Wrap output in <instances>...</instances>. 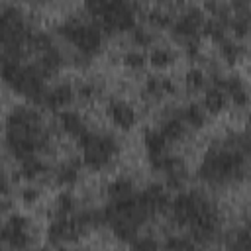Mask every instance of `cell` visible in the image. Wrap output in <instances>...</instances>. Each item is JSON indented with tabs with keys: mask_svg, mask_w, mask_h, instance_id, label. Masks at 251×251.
Segmentation results:
<instances>
[{
	"mask_svg": "<svg viewBox=\"0 0 251 251\" xmlns=\"http://www.w3.org/2000/svg\"><path fill=\"white\" fill-rule=\"evenodd\" d=\"M139 200L149 212V216L155 218L169 212L173 196H171V188L165 182H149L143 188H139Z\"/></svg>",
	"mask_w": 251,
	"mask_h": 251,
	"instance_id": "obj_14",
	"label": "cell"
},
{
	"mask_svg": "<svg viewBox=\"0 0 251 251\" xmlns=\"http://www.w3.org/2000/svg\"><path fill=\"white\" fill-rule=\"evenodd\" d=\"M175 92H176V82L171 76L147 75L143 80V94L153 102H161L169 96H175Z\"/></svg>",
	"mask_w": 251,
	"mask_h": 251,
	"instance_id": "obj_19",
	"label": "cell"
},
{
	"mask_svg": "<svg viewBox=\"0 0 251 251\" xmlns=\"http://www.w3.org/2000/svg\"><path fill=\"white\" fill-rule=\"evenodd\" d=\"M149 167H151V171H155V173H159L163 176V182L171 190H182V188H186V182H188V167H186V161L180 155L167 153V155H163L159 161H155Z\"/></svg>",
	"mask_w": 251,
	"mask_h": 251,
	"instance_id": "obj_11",
	"label": "cell"
},
{
	"mask_svg": "<svg viewBox=\"0 0 251 251\" xmlns=\"http://www.w3.org/2000/svg\"><path fill=\"white\" fill-rule=\"evenodd\" d=\"M82 8L108 35L129 33L137 25L139 12L133 0H82Z\"/></svg>",
	"mask_w": 251,
	"mask_h": 251,
	"instance_id": "obj_7",
	"label": "cell"
},
{
	"mask_svg": "<svg viewBox=\"0 0 251 251\" xmlns=\"http://www.w3.org/2000/svg\"><path fill=\"white\" fill-rule=\"evenodd\" d=\"M157 127L163 131L169 143H180L190 135V127L186 126L180 108H169L167 112H163Z\"/></svg>",
	"mask_w": 251,
	"mask_h": 251,
	"instance_id": "obj_17",
	"label": "cell"
},
{
	"mask_svg": "<svg viewBox=\"0 0 251 251\" xmlns=\"http://www.w3.org/2000/svg\"><path fill=\"white\" fill-rule=\"evenodd\" d=\"M245 126H247L245 129H249V131H251V110L247 112V118H245Z\"/></svg>",
	"mask_w": 251,
	"mask_h": 251,
	"instance_id": "obj_39",
	"label": "cell"
},
{
	"mask_svg": "<svg viewBox=\"0 0 251 251\" xmlns=\"http://www.w3.org/2000/svg\"><path fill=\"white\" fill-rule=\"evenodd\" d=\"M82 161L78 159H65L61 161L53 171H51V180L59 188H73L80 180V171H82Z\"/></svg>",
	"mask_w": 251,
	"mask_h": 251,
	"instance_id": "obj_21",
	"label": "cell"
},
{
	"mask_svg": "<svg viewBox=\"0 0 251 251\" xmlns=\"http://www.w3.org/2000/svg\"><path fill=\"white\" fill-rule=\"evenodd\" d=\"M202 104L210 116H218V114L226 112L229 106V98H227L226 88L218 80L210 78V84L204 88V94H202Z\"/></svg>",
	"mask_w": 251,
	"mask_h": 251,
	"instance_id": "obj_23",
	"label": "cell"
},
{
	"mask_svg": "<svg viewBox=\"0 0 251 251\" xmlns=\"http://www.w3.org/2000/svg\"><path fill=\"white\" fill-rule=\"evenodd\" d=\"M33 224L27 216L20 214V212H12L6 216L4 224H2V231H0V241L4 249H12V251H22L33 245Z\"/></svg>",
	"mask_w": 251,
	"mask_h": 251,
	"instance_id": "obj_10",
	"label": "cell"
},
{
	"mask_svg": "<svg viewBox=\"0 0 251 251\" xmlns=\"http://www.w3.org/2000/svg\"><path fill=\"white\" fill-rule=\"evenodd\" d=\"M57 35L75 49L76 61L90 63L94 57H98L104 49L106 31L98 22L92 18H67L57 25Z\"/></svg>",
	"mask_w": 251,
	"mask_h": 251,
	"instance_id": "obj_4",
	"label": "cell"
},
{
	"mask_svg": "<svg viewBox=\"0 0 251 251\" xmlns=\"http://www.w3.org/2000/svg\"><path fill=\"white\" fill-rule=\"evenodd\" d=\"M57 127L61 129V133H65L67 137H71L75 141H78L80 137H84L90 131L86 118L80 112L71 110V108L57 112Z\"/></svg>",
	"mask_w": 251,
	"mask_h": 251,
	"instance_id": "obj_18",
	"label": "cell"
},
{
	"mask_svg": "<svg viewBox=\"0 0 251 251\" xmlns=\"http://www.w3.org/2000/svg\"><path fill=\"white\" fill-rule=\"evenodd\" d=\"M167 214L176 227L186 229V233L196 241V245H208L222 233L220 208L204 190H176Z\"/></svg>",
	"mask_w": 251,
	"mask_h": 251,
	"instance_id": "obj_1",
	"label": "cell"
},
{
	"mask_svg": "<svg viewBox=\"0 0 251 251\" xmlns=\"http://www.w3.org/2000/svg\"><path fill=\"white\" fill-rule=\"evenodd\" d=\"M206 10L200 6H186L178 14L169 27L171 37L184 49L190 61L202 59V37H204V24H206Z\"/></svg>",
	"mask_w": 251,
	"mask_h": 251,
	"instance_id": "obj_8",
	"label": "cell"
},
{
	"mask_svg": "<svg viewBox=\"0 0 251 251\" xmlns=\"http://www.w3.org/2000/svg\"><path fill=\"white\" fill-rule=\"evenodd\" d=\"M86 231L82 229V226L78 224L76 216H55L49 220L47 224V241L51 245H69L78 241Z\"/></svg>",
	"mask_w": 251,
	"mask_h": 251,
	"instance_id": "obj_12",
	"label": "cell"
},
{
	"mask_svg": "<svg viewBox=\"0 0 251 251\" xmlns=\"http://www.w3.org/2000/svg\"><path fill=\"white\" fill-rule=\"evenodd\" d=\"M2 78L12 92L29 100L31 104H39L47 84L45 73L35 65V61L27 63L25 59L2 57Z\"/></svg>",
	"mask_w": 251,
	"mask_h": 251,
	"instance_id": "obj_6",
	"label": "cell"
},
{
	"mask_svg": "<svg viewBox=\"0 0 251 251\" xmlns=\"http://www.w3.org/2000/svg\"><path fill=\"white\" fill-rule=\"evenodd\" d=\"M35 27L29 24L25 12L16 4H4L0 14V41L2 57L25 59L31 53Z\"/></svg>",
	"mask_w": 251,
	"mask_h": 251,
	"instance_id": "obj_5",
	"label": "cell"
},
{
	"mask_svg": "<svg viewBox=\"0 0 251 251\" xmlns=\"http://www.w3.org/2000/svg\"><path fill=\"white\" fill-rule=\"evenodd\" d=\"M165 249H192V247H198L196 241L184 233V235H167V239L161 243Z\"/></svg>",
	"mask_w": 251,
	"mask_h": 251,
	"instance_id": "obj_36",
	"label": "cell"
},
{
	"mask_svg": "<svg viewBox=\"0 0 251 251\" xmlns=\"http://www.w3.org/2000/svg\"><path fill=\"white\" fill-rule=\"evenodd\" d=\"M20 200L25 204V206H35L39 200H41V188L35 184V182H27L20 188Z\"/></svg>",
	"mask_w": 251,
	"mask_h": 251,
	"instance_id": "obj_37",
	"label": "cell"
},
{
	"mask_svg": "<svg viewBox=\"0 0 251 251\" xmlns=\"http://www.w3.org/2000/svg\"><path fill=\"white\" fill-rule=\"evenodd\" d=\"M218 53H220V59L226 63V65H237L245 59L247 55V47L243 41L235 39V37H226L224 41L218 43Z\"/></svg>",
	"mask_w": 251,
	"mask_h": 251,
	"instance_id": "obj_26",
	"label": "cell"
},
{
	"mask_svg": "<svg viewBox=\"0 0 251 251\" xmlns=\"http://www.w3.org/2000/svg\"><path fill=\"white\" fill-rule=\"evenodd\" d=\"M173 20H175V14H171V12L163 10V8H153L145 16V24L149 27H153L155 31H169Z\"/></svg>",
	"mask_w": 251,
	"mask_h": 251,
	"instance_id": "obj_32",
	"label": "cell"
},
{
	"mask_svg": "<svg viewBox=\"0 0 251 251\" xmlns=\"http://www.w3.org/2000/svg\"><path fill=\"white\" fill-rule=\"evenodd\" d=\"M147 59H149V65L155 69V71H165L169 67H173L176 63V51L169 45H153L147 53Z\"/></svg>",
	"mask_w": 251,
	"mask_h": 251,
	"instance_id": "obj_28",
	"label": "cell"
},
{
	"mask_svg": "<svg viewBox=\"0 0 251 251\" xmlns=\"http://www.w3.org/2000/svg\"><path fill=\"white\" fill-rule=\"evenodd\" d=\"M16 163H18V171L16 173L25 182H37V180L45 178L47 175H51V171H53L43 155H29V157L20 159Z\"/></svg>",
	"mask_w": 251,
	"mask_h": 251,
	"instance_id": "obj_20",
	"label": "cell"
},
{
	"mask_svg": "<svg viewBox=\"0 0 251 251\" xmlns=\"http://www.w3.org/2000/svg\"><path fill=\"white\" fill-rule=\"evenodd\" d=\"M4 145L14 161L45 155L51 149V129L39 106H14L4 122Z\"/></svg>",
	"mask_w": 251,
	"mask_h": 251,
	"instance_id": "obj_2",
	"label": "cell"
},
{
	"mask_svg": "<svg viewBox=\"0 0 251 251\" xmlns=\"http://www.w3.org/2000/svg\"><path fill=\"white\" fill-rule=\"evenodd\" d=\"M210 78L218 80L226 92H227V98H229V106L233 108H247L251 104V86L247 84V80L235 73L231 75H224V73H214Z\"/></svg>",
	"mask_w": 251,
	"mask_h": 251,
	"instance_id": "obj_15",
	"label": "cell"
},
{
	"mask_svg": "<svg viewBox=\"0 0 251 251\" xmlns=\"http://www.w3.org/2000/svg\"><path fill=\"white\" fill-rule=\"evenodd\" d=\"M161 2H167V0H161Z\"/></svg>",
	"mask_w": 251,
	"mask_h": 251,
	"instance_id": "obj_40",
	"label": "cell"
},
{
	"mask_svg": "<svg viewBox=\"0 0 251 251\" xmlns=\"http://www.w3.org/2000/svg\"><path fill=\"white\" fill-rule=\"evenodd\" d=\"M229 245L237 249H251V218L233 233Z\"/></svg>",
	"mask_w": 251,
	"mask_h": 251,
	"instance_id": "obj_35",
	"label": "cell"
},
{
	"mask_svg": "<svg viewBox=\"0 0 251 251\" xmlns=\"http://www.w3.org/2000/svg\"><path fill=\"white\" fill-rule=\"evenodd\" d=\"M129 245L131 247H137V249H157V247H163L161 241L153 239L151 235H137Z\"/></svg>",
	"mask_w": 251,
	"mask_h": 251,
	"instance_id": "obj_38",
	"label": "cell"
},
{
	"mask_svg": "<svg viewBox=\"0 0 251 251\" xmlns=\"http://www.w3.org/2000/svg\"><path fill=\"white\" fill-rule=\"evenodd\" d=\"M143 149H145L147 163L153 165L155 161H159L163 155L169 153V139L163 135V131L157 126L147 127L143 131Z\"/></svg>",
	"mask_w": 251,
	"mask_h": 251,
	"instance_id": "obj_22",
	"label": "cell"
},
{
	"mask_svg": "<svg viewBox=\"0 0 251 251\" xmlns=\"http://www.w3.org/2000/svg\"><path fill=\"white\" fill-rule=\"evenodd\" d=\"M80 149V161L86 169L100 173L114 165V161L122 153V143L116 133L102 131V129H90L84 137L78 141Z\"/></svg>",
	"mask_w": 251,
	"mask_h": 251,
	"instance_id": "obj_9",
	"label": "cell"
},
{
	"mask_svg": "<svg viewBox=\"0 0 251 251\" xmlns=\"http://www.w3.org/2000/svg\"><path fill=\"white\" fill-rule=\"evenodd\" d=\"M120 63L124 65V69H127L131 73H139V71H143L149 65V59H147V53L143 49L131 47V49H127V51L122 53Z\"/></svg>",
	"mask_w": 251,
	"mask_h": 251,
	"instance_id": "obj_31",
	"label": "cell"
},
{
	"mask_svg": "<svg viewBox=\"0 0 251 251\" xmlns=\"http://www.w3.org/2000/svg\"><path fill=\"white\" fill-rule=\"evenodd\" d=\"M106 116L110 124L120 131H131L137 124V110L126 98H112L106 104Z\"/></svg>",
	"mask_w": 251,
	"mask_h": 251,
	"instance_id": "obj_16",
	"label": "cell"
},
{
	"mask_svg": "<svg viewBox=\"0 0 251 251\" xmlns=\"http://www.w3.org/2000/svg\"><path fill=\"white\" fill-rule=\"evenodd\" d=\"M227 29L231 37L245 41L251 37V8H231L227 16Z\"/></svg>",
	"mask_w": 251,
	"mask_h": 251,
	"instance_id": "obj_24",
	"label": "cell"
},
{
	"mask_svg": "<svg viewBox=\"0 0 251 251\" xmlns=\"http://www.w3.org/2000/svg\"><path fill=\"white\" fill-rule=\"evenodd\" d=\"M78 208H80V202L71 188H61V192L53 200V214L55 216H73Z\"/></svg>",
	"mask_w": 251,
	"mask_h": 251,
	"instance_id": "obj_29",
	"label": "cell"
},
{
	"mask_svg": "<svg viewBox=\"0 0 251 251\" xmlns=\"http://www.w3.org/2000/svg\"><path fill=\"white\" fill-rule=\"evenodd\" d=\"M78 100L76 96V86L69 80H59L55 84H49L39 100V108L41 110H47V112H61V110H67L73 106V102Z\"/></svg>",
	"mask_w": 251,
	"mask_h": 251,
	"instance_id": "obj_13",
	"label": "cell"
},
{
	"mask_svg": "<svg viewBox=\"0 0 251 251\" xmlns=\"http://www.w3.org/2000/svg\"><path fill=\"white\" fill-rule=\"evenodd\" d=\"M182 118L186 122V126L190 127V131H198V129H204L210 122V114L208 110L204 108L202 102H186L182 108Z\"/></svg>",
	"mask_w": 251,
	"mask_h": 251,
	"instance_id": "obj_27",
	"label": "cell"
},
{
	"mask_svg": "<svg viewBox=\"0 0 251 251\" xmlns=\"http://www.w3.org/2000/svg\"><path fill=\"white\" fill-rule=\"evenodd\" d=\"M129 39L135 47L145 49V47H153L155 45V29L149 27L147 24H137L131 31H129Z\"/></svg>",
	"mask_w": 251,
	"mask_h": 251,
	"instance_id": "obj_33",
	"label": "cell"
},
{
	"mask_svg": "<svg viewBox=\"0 0 251 251\" xmlns=\"http://www.w3.org/2000/svg\"><path fill=\"white\" fill-rule=\"evenodd\" d=\"M100 92H102V86H100L98 80H82V82L76 84V96H78V100H82V102H92V100H96V98L100 96Z\"/></svg>",
	"mask_w": 251,
	"mask_h": 251,
	"instance_id": "obj_34",
	"label": "cell"
},
{
	"mask_svg": "<svg viewBox=\"0 0 251 251\" xmlns=\"http://www.w3.org/2000/svg\"><path fill=\"white\" fill-rule=\"evenodd\" d=\"M249 163L251 159L224 135L204 149L196 175L210 188H227L241 184L249 176Z\"/></svg>",
	"mask_w": 251,
	"mask_h": 251,
	"instance_id": "obj_3",
	"label": "cell"
},
{
	"mask_svg": "<svg viewBox=\"0 0 251 251\" xmlns=\"http://www.w3.org/2000/svg\"><path fill=\"white\" fill-rule=\"evenodd\" d=\"M182 82H184V88L188 92H204V88L210 84V75L202 67L194 65V67L186 69Z\"/></svg>",
	"mask_w": 251,
	"mask_h": 251,
	"instance_id": "obj_30",
	"label": "cell"
},
{
	"mask_svg": "<svg viewBox=\"0 0 251 251\" xmlns=\"http://www.w3.org/2000/svg\"><path fill=\"white\" fill-rule=\"evenodd\" d=\"M137 184L131 176L127 175H118L114 176L108 186H106V202H118V200H126L137 194Z\"/></svg>",
	"mask_w": 251,
	"mask_h": 251,
	"instance_id": "obj_25",
	"label": "cell"
}]
</instances>
